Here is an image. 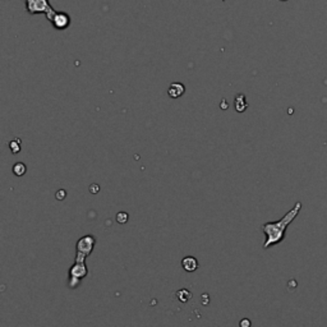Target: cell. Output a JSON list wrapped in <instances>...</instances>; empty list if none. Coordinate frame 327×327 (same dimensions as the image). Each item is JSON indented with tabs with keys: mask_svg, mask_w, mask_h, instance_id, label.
<instances>
[{
	"mask_svg": "<svg viewBox=\"0 0 327 327\" xmlns=\"http://www.w3.org/2000/svg\"><path fill=\"white\" fill-rule=\"evenodd\" d=\"M300 210H302V202H296L293 208H291L290 211H287L280 220H278V221L266 222V224H263V225L261 226L263 234H265L266 237L265 242H263L262 244L263 249H267V248L272 247V245H276V244L281 243V242L284 241L286 228L290 225L291 222L295 220V217L299 215Z\"/></svg>",
	"mask_w": 327,
	"mask_h": 327,
	"instance_id": "6da1fadb",
	"label": "cell"
},
{
	"mask_svg": "<svg viewBox=\"0 0 327 327\" xmlns=\"http://www.w3.org/2000/svg\"><path fill=\"white\" fill-rule=\"evenodd\" d=\"M26 9L30 14H41L42 13L46 16L49 22H51L56 13L49 0H26Z\"/></svg>",
	"mask_w": 327,
	"mask_h": 327,
	"instance_id": "7a4b0ae2",
	"label": "cell"
},
{
	"mask_svg": "<svg viewBox=\"0 0 327 327\" xmlns=\"http://www.w3.org/2000/svg\"><path fill=\"white\" fill-rule=\"evenodd\" d=\"M88 275L86 262H74V265L69 269L68 286L71 289H77L81 284V280H83Z\"/></svg>",
	"mask_w": 327,
	"mask_h": 327,
	"instance_id": "3957f363",
	"label": "cell"
},
{
	"mask_svg": "<svg viewBox=\"0 0 327 327\" xmlns=\"http://www.w3.org/2000/svg\"><path fill=\"white\" fill-rule=\"evenodd\" d=\"M95 244L96 238L93 235H84V237L80 238L77 244H76V253H82L86 257L91 256L93 248H95Z\"/></svg>",
	"mask_w": 327,
	"mask_h": 327,
	"instance_id": "277c9868",
	"label": "cell"
},
{
	"mask_svg": "<svg viewBox=\"0 0 327 327\" xmlns=\"http://www.w3.org/2000/svg\"><path fill=\"white\" fill-rule=\"evenodd\" d=\"M71 16H69L68 13L65 12H56L55 16L53 17L51 19V23H53L54 27L56 30H65V28H68L71 26Z\"/></svg>",
	"mask_w": 327,
	"mask_h": 327,
	"instance_id": "5b68a950",
	"label": "cell"
},
{
	"mask_svg": "<svg viewBox=\"0 0 327 327\" xmlns=\"http://www.w3.org/2000/svg\"><path fill=\"white\" fill-rule=\"evenodd\" d=\"M198 261L196 257L187 256L182 259V267L184 269V271L187 272H195L198 269Z\"/></svg>",
	"mask_w": 327,
	"mask_h": 327,
	"instance_id": "8992f818",
	"label": "cell"
},
{
	"mask_svg": "<svg viewBox=\"0 0 327 327\" xmlns=\"http://www.w3.org/2000/svg\"><path fill=\"white\" fill-rule=\"evenodd\" d=\"M185 92V87L183 86L182 83H171L169 87V90H167V95L171 97V99H178L180 96L184 95Z\"/></svg>",
	"mask_w": 327,
	"mask_h": 327,
	"instance_id": "52a82bcc",
	"label": "cell"
},
{
	"mask_svg": "<svg viewBox=\"0 0 327 327\" xmlns=\"http://www.w3.org/2000/svg\"><path fill=\"white\" fill-rule=\"evenodd\" d=\"M234 106H235V110H237L238 113H243V111L247 110L248 108L247 99H245V96H244L243 93H239V95L235 96Z\"/></svg>",
	"mask_w": 327,
	"mask_h": 327,
	"instance_id": "ba28073f",
	"label": "cell"
},
{
	"mask_svg": "<svg viewBox=\"0 0 327 327\" xmlns=\"http://www.w3.org/2000/svg\"><path fill=\"white\" fill-rule=\"evenodd\" d=\"M13 174L16 176H23L27 171V166H26V164L23 163H16L13 165Z\"/></svg>",
	"mask_w": 327,
	"mask_h": 327,
	"instance_id": "9c48e42d",
	"label": "cell"
},
{
	"mask_svg": "<svg viewBox=\"0 0 327 327\" xmlns=\"http://www.w3.org/2000/svg\"><path fill=\"white\" fill-rule=\"evenodd\" d=\"M9 148H10V152H12L13 155L19 154V152H21V148H22L21 139H18V138L12 139V141L9 142Z\"/></svg>",
	"mask_w": 327,
	"mask_h": 327,
	"instance_id": "30bf717a",
	"label": "cell"
},
{
	"mask_svg": "<svg viewBox=\"0 0 327 327\" xmlns=\"http://www.w3.org/2000/svg\"><path fill=\"white\" fill-rule=\"evenodd\" d=\"M176 298H178L180 302L187 303L192 298V294H191V291L187 290V289H183V290H179L178 293H176Z\"/></svg>",
	"mask_w": 327,
	"mask_h": 327,
	"instance_id": "8fae6325",
	"label": "cell"
},
{
	"mask_svg": "<svg viewBox=\"0 0 327 327\" xmlns=\"http://www.w3.org/2000/svg\"><path fill=\"white\" fill-rule=\"evenodd\" d=\"M115 220H117V222H119V224H125V222H128V220H129V215H128L127 212H118Z\"/></svg>",
	"mask_w": 327,
	"mask_h": 327,
	"instance_id": "7c38bea8",
	"label": "cell"
},
{
	"mask_svg": "<svg viewBox=\"0 0 327 327\" xmlns=\"http://www.w3.org/2000/svg\"><path fill=\"white\" fill-rule=\"evenodd\" d=\"M55 197H56V200H59V201L65 200V197H67V192H65L64 189H59V191L56 192Z\"/></svg>",
	"mask_w": 327,
	"mask_h": 327,
	"instance_id": "4fadbf2b",
	"label": "cell"
},
{
	"mask_svg": "<svg viewBox=\"0 0 327 327\" xmlns=\"http://www.w3.org/2000/svg\"><path fill=\"white\" fill-rule=\"evenodd\" d=\"M239 326H241V327H250V326H252V322H250L248 318H243V320L239 322Z\"/></svg>",
	"mask_w": 327,
	"mask_h": 327,
	"instance_id": "5bb4252c",
	"label": "cell"
},
{
	"mask_svg": "<svg viewBox=\"0 0 327 327\" xmlns=\"http://www.w3.org/2000/svg\"><path fill=\"white\" fill-rule=\"evenodd\" d=\"M99 191H100V187L97 184L90 185V192H91V193L96 195V193H99Z\"/></svg>",
	"mask_w": 327,
	"mask_h": 327,
	"instance_id": "9a60e30c",
	"label": "cell"
},
{
	"mask_svg": "<svg viewBox=\"0 0 327 327\" xmlns=\"http://www.w3.org/2000/svg\"><path fill=\"white\" fill-rule=\"evenodd\" d=\"M281 1H286V0H281Z\"/></svg>",
	"mask_w": 327,
	"mask_h": 327,
	"instance_id": "2e32d148",
	"label": "cell"
}]
</instances>
